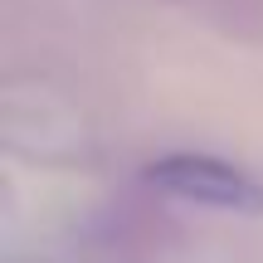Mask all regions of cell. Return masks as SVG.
Returning <instances> with one entry per match:
<instances>
[{
    "label": "cell",
    "instance_id": "obj_1",
    "mask_svg": "<svg viewBox=\"0 0 263 263\" xmlns=\"http://www.w3.org/2000/svg\"><path fill=\"white\" fill-rule=\"evenodd\" d=\"M151 185L171 190L180 200H195V205H215V210H263V185L249 180L244 171L224 166L215 156H166L146 171Z\"/></svg>",
    "mask_w": 263,
    "mask_h": 263
}]
</instances>
